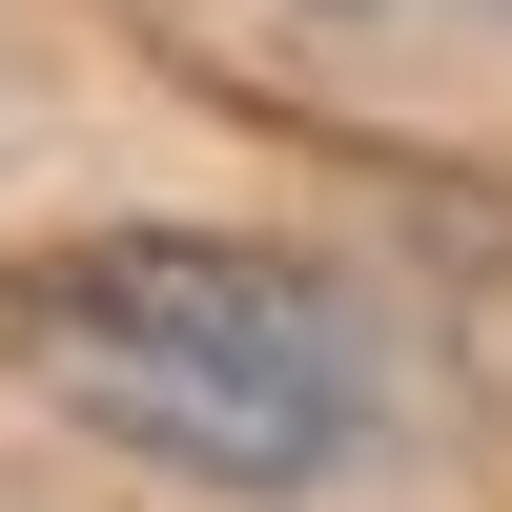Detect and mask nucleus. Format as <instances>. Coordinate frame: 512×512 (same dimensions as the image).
I'll list each match as a JSON object with an SVG mask.
<instances>
[{
    "label": "nucleus",
    "instance_id": "1",
    "mask_svg": "<svg viewBox=\"0 0 512 512\" xmlns=\"http://www.w3.org/2000/svg\"><path fill=\"white\" fill-rule=\"evenodd\" d=\"M21 328H41V369H62V410L103 451H144L185 492H246V512L369 472V431H390L369 308L308 246H246V226H123L82 267H41Z\"/></svg>",
    "mask_w": 512,
    "mask_h": 512
},
{
    "label": "nucleus",
    "instance_id": "2",
    "mask_svg": "<svg viewBox=\"0 0 512 512\" xmlns=\"http://www.w3.org/2000/svg\"><path fill=\"white\" fill-rule=\"evenodd\" d=\"M328 21H369V0H328Z\"/></svg>",
    "mask_w": 512,
    "mask_h": 512
}]
</instances>
